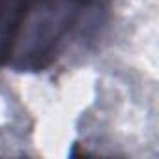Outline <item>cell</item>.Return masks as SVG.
<instances>
[{"mask_svg": "<svg viewBox=\"0 0 159 159\" xmlns=\"http://www.w3.org/2000/svg\"><path fill=\"white\" fill-rule=\"evenodd\" d=\"M23 11L25 0H0V66L15 54Z\"/></svg>", "mask_w": 159, "mask_h": 159, "instance_id": "6da1fadb", "label": "cell"}]
</instances>
